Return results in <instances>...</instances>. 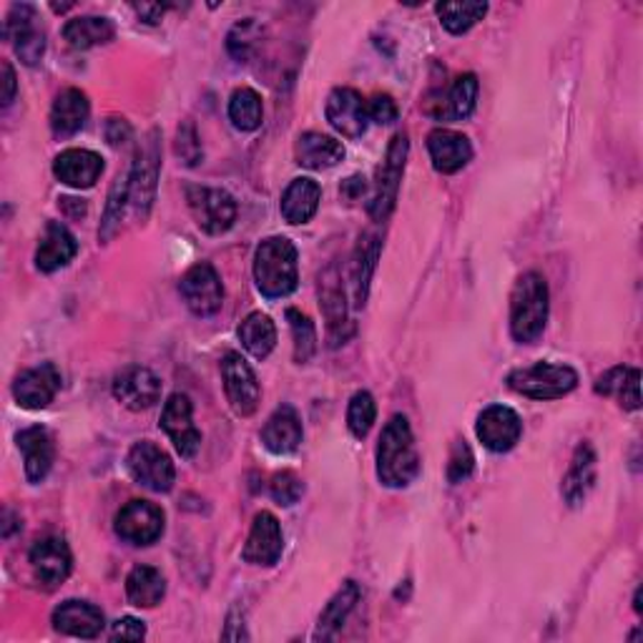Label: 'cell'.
<instances>
[{
  "instance_id": "obj_7",
  "label": "cell",
  "mask_w": 643,
  "mask_h": 643,
  "mask_svg": "<svg viewBox=\"0 0 643 643\" xmlns=\"http://www.w3.org/2000/svg\"><path fill=\"white\" fill-rule=\"evenodd\" d=\"M222 378H224V390L226 400H230L232 410L240 415V418H250L260 408V382H256V374L250 368L240 352H226L222 360Z\"/></svg>"
},
{
  "instance_id": "obj_15",
  "label": "cell",
  "mask_w": 643,
  "mask_h": 643,
  "mask_svg": "<svg viewBox=\"0 0 643 643\" xmlns=\"http://www.w3.org/2000/svg\"><path fill=\"white\" fill-rule=\"evenodd\" d=\"M478 432L480 442L486 445L493 452H508L518 445L523 435V422L516 410L506 408V405H490L480 412L478 418Z\"/></svg>"
},
{
  "instance_id": "obj_26",
  "label": "cell",
  "mask_w": 643,
  "mask_h": 643,
  "mask_svg": "<svg viewBox=\"0 0 643 643\" xmlns=\"http://www.w3.org/2000/svg\"><path fill=\"white\" fill-rule=\"evenodd\" d=\"M432 104L435 106H430L428 111L438 121H462V118H468L475 111V104H478V78L472 74L455 78L450 91L440 96V101Z\"/></svg>"
},
{
  "instance_id": "obj_33",
  "label": "cell",
  "mask_w": 643,
  "mask_h": 643,
  "mask_svg": "<svg viewBox=\"0 0 643 643\" xmlns=\"http://www.w3.org/2000/svg\"><path fill=\"white\" fill-rule=\"evenodd\" d=\"M126 593L128 601L138 608L158 606L166 593V581L162 576V571H156L152 566H136L126 578Z\"/></svg>"
},
{
  "instance_id": "obj_35",
  "label": "cell",
  "mask_w": 643,
  "mask_h": 643,
  "mask_svg": "<svg viewBox=\"0 0 643 643\" xmlns=\"http://www.w3.org/2000/svg\"><path fill=\"white\" fill-rule=\"evenodd\" d=\"M114 23L106 21V18H74L64 28V38L68 46L76 48V51H86V48L104 46L108 41H114Z\"/></svg>"
},
{
  "instance_id": "obj_23",
  "label": "cell",
  "mask_w": 643,
  "mask_h": 643,
  "mask_svg": "<svg viewBox=\"0 0 643 643\" xmlns=\"http://www.w3.org/2000/svg\"><path fill=\"white\" fill-rule=\"evenodd\" d=\"M53 626L66 636L96 639L104 631V611L86 601H66L53 611Z\"/></svg>"
},
{
  "instance_id": "obj_30",
  "label": "cell",
  "mask_w": 643,
  "mask_h": 643,
  "mask_svg": "<svg viewBox=\"0 0 643 643\" xmlns=\"http://www.w3.org/2000/svg\"><path fill=\"white\" fill-rule=\"evenodd\" d=\"M320 184L314 179H306V176H300V179H294L282 194V216L290 224H306L316 214V210H320Z\"/></svg>"
},
{
  "instance_id": "obj_46",
  "label": "cell",
  "mask_w": 643,
  "mask_h": 643,
  "mask_svg": "<svg viewBox=\"0 0 643 643\" xmlns=\"http://www.w3.org/2000/svg\"><path fill=\"white\" fill-rule=\"evenodd\" d=\"M368 116L378 124H392L398 118V104L388 94L372 96V101L368 104Z\"/></svg>"
},
{
  "instance_id": "obj_37",
  "label": "cell",
  "mask_w": 643,
  "mask_h": 643,
  "mask_svg": "<svg viewBox=\"0 0 643 643\" xmlns=\"http://www.w3.org/2000/svg\"><path fill=\"white\" fill-rule=\"evenodd\" d=\"M230 118L240 131H256L262 126V96L254 88H236L230 98Z\"/></svg>"
},
{
  "instance_id": "obj_36",
  "label": "cell",
  "mask_w": 643,
  "mask_h": 643,
  "mask_svg": "<svg viewBox=\"0 0 643 643\" xmlns=\"http://www.w3.org/2000/svg\"><path fill=\"white\" fill-rule=\"evenodd\" d=\"M240 340L244 344V350L256 360H264L266 354L274 350L276 344V328L270 316L262 312H252L240 328Z\"/></svg>"
},
{
  "instance_id": "obj_18",
  "label": "cell",
  "mask_w": 643,
  "mask_h": 643,
  "mask_svg": "<svg viewBox=\"0 0 643 643\" xmlns=\"http://www.w3.org/2000/svg\"><path fill=\"white\" fill-rule=\"evenodd\" d=\"M31 568L36 581L46 588H56L71 576L74 558L64 538H43L31 548Z\"/></svg>"
},
{
  "instance_id": "obj_29",
  "label": "cell",
  "mask_w": 643,
  "mask_h": 643,
  "mask_svg": "<svg viewBox=\"0 0 643 643\" xmlns=\"http://www.w3.org/2000/svg\"><path fill=\"white\" fill-rule=\"evenodd\" d=\"M593 480H596V452H593L588 442H583L578 445L576 455H573L571 468L561 486L563 498H566L571 508H578L581 503L586 500V496L593 488Z\"/></svg>"
},
{
  "instance_id": "obj_9",
  "label": "cell",
  "mask_w": 643,
  "mask_h": 643,
  "mask_svg": "<svg viewBox=\"0 0 643 643\" xmlns=\"http://www.w3.org/2000/svg\"><path fill=\"white\" fill-rule=\"evenodd\" d=\"M320 306L324 320H328V338L332 348L348 342L354 332V324L348 316V300H344V286L340 280L338 266H328L320 274Z\"/></svg>"
},
{
  "instance_id": "obj_6",
  "label": "cell",
  "mask_w": 643,
  "mask_h": 643,
  "mask_svg": "<svg viewBox=\"0 0 643 643\" xmlns=\"http://www.w3.org/2000/svg\"><path fill=\"white\" fill-rule=\"evenodd\" d=\"M128 472L131 478L154 493H166L174 488L176 480V468L169 458V452L158 448L152 440H142L136 442L131 450H128Z\"/></svg>"
},
{
  "instance_id": "obj_19",
  "label": "cell",
  "mask_w": 643,
  "mask_h": 643,
  "mask_svg": "<svg viewBox=\"0 0 643 643\" xmlns=\"http://www.w3.org/2000/svg\"><path fill=\"white\" fill-rule=\"evenodd\" d=\"M282 551L284 536L280 520H276L272 513L262 510L252 523V533L244 543L242 558L252 563V566H274V563L282 558Z\"/></svg>"
},
{
  "instance_id": "obj_48",
  "label": "cell",
  "mask_w": 643,
  "mask_h": 643,
  "mask_svg": "<svg viewBox=\"0 0 643 643\" xmlns=\"http://www.w3.org/2000/svg\"><path fill=\"white\" fill-rule=\"evenodd\" d=\"M16 98V71L11 64H3V106H11Z\"/></svg>"
},
{
  "instance_id": "obj_43",
  "label": "cell",
  "mask_w": 643,
  "mask_h": 643,
  "mask_svg": "<svg viewBox=\"0 0 643 643\" xmlns=\"http://www.w3.org/2000/svg\"><path fill=\"white\" fill-rule=\"evenodd\" d=\"M270 493L280 506H294L302 498L304 486L294 472H276L270 483Z\"/></svg>"
},
{
  "instance_id": "obj_13",
  "label": "cell",
  "mask_w": 643,
  "mask_h": 643,
  "mask_svg": "<svg viewBox=\"0 0 643 643\" xmlns=\"http://www.w3.org/2000/svg\"><path fill=\"white\" fill-rule=\"evenodd\" d=\"M192 412V400L182 392H174L172 398L166 400L162 412V428L169 435L182 458H194L202 448V432L196 430Z\"/></svg>"
},
{
  "instance_id": "obj_42",
  "label": "cell",
  "mask_w": 643,
  "mask_h": 643,
  "mask_svg": "<svg viewBox=\"0 0 643 643\" xmlns=\"http://www.w3.org/2000/svg\"><path fill=\"white\" fill-rule=\"evenodd\" d=\"M374 418H378V405H374L372 394L368 390L354 394L348 408V428L354 438H368Z\"/></svg>"
},
{
  "instance_id": "obj_44",
  "label": "cell",
  "mask_w": 643,
  "mask_h": 643,
  "mask_svg": "<svg viewBox=\"0 0 643 643\" xmlns=\"http://www.w3.org/2000/svg\"><path fill=\"white\" fill-rule=\"evenodd\" d=\"M176 154L182 156V162L186 166H196L202 162V144H199V136H196V128L194 124H182L179 131H176Z\"/></svg>"
},
{
  "instance_id": "obj_5",
  "label": "cell",
  "mask_w": 643,
  "mask_h": 643,
  "mask_svg": "<svg viewBox=\"0 0 643 643\" xmlns=\"http://www.w3.org/2000/svg\"><path fill=\"white\" fill-rule=\"evenodd\" d=\"M408 136L398 134L390 142L388 156L380 166L378 174V186H374L372 202H370V216L374 222H384L394 210V202H398V192H400V182H402V172H405V162H408Z\"/></svg>"
},
{
  "instance_id": "obj_39",
  "label": "cell",
  "mask_w": 643,
  "mask_h": 643,
  "mask_svg": "<svg viewBox=\"0 0 643 643\" xmlns=\"http://www.w3.org/2000/svg\"><path fill=\"white\" fill-rule=\"evenodd\" d=\"M435 11H438L440 23L448 28L450 33L460 36L470 31L478 21H483V16L488 13V3H438Z\"/></svg>"
},
{
  "instance_id": "obj_28",
  "label": "cell",
  "mask_w": 643,
  "mask_h": 643,
  "mask_svg": "<svg viewBox=\"0 0 643 643\" xmlns=\"http://www.w3.org/2000/svg\"><path fill=\"white\" fill-rule=\"evenodd\" d=\"M264 448L274 455L294 452L302 442V420L294 408L284 405V408L274 410V415L266 420L262 430Z\"/></svg>"
},
{
  "instance_id": "obj_45",
  "label": "cell",
  "mask_w": 643,
  "mask_h": 643,
  "mask_svg": "<svg viewBox=\"0 0 643 643\" xmlns=\"http://www.w3.org/2000/svg\"><path fill=\"white\" fill-rule=\"evenodd\" d=\"M472 468H475V458H472L470 448H468V445H465V440H458V442H455L452 452H450V462H448V480L455 483V486H458V483H462V480H468V478H470Z\"/></svg>"
},
{
  "instance_id": "obj_10",
  "label": "cell",
  "mask_w": 643,
  "mask_h": 643,
  "mask_svg": "<svg viewBox=\"0 0 643 643\" xmlns=\"http://www.w3.org/2000/svg\"><path fill=\"white\" fill-rule=\"evenodd\" d=\"M116 533L131 546H152L164 533V510L148 500H128L116 516Z\"/></svg>"
},
{
  "instance_id": "obj_4",
  "label": "cell",
  "mask_w": 643,
  "mask_h": 643,
  "mask_svg": "<svg viewBox=\"0 0 643 643\" xmlns=\"http://www.w3.org/2000/svg\"><path fill=\"white\" fill-rule=\"evenodd\" d=\"M510 390L530 400H558L563 394L576 390L578 372L568 364L536 362L530 368H520L508 374Z\"/></svg>"
},
{
  "instance_id": "obj_2",
  "label": "cell",
  "mask_w": 643,
  "mask_h": 643,
  "mask_svg": "<svg viewBox=\"0 0 643 643\" xmlns=\"http://www.w3.org/2000/svg\"><path fill=\"white\" fill-rule=\"evenodd\" d=\"M548 324V284L543 274L528 272L510 294V334L520 344H533Z\"/></svg>"
},
{
  "instance_id": "obj_3",
  "label": "cell",
  "mask_w": 643,
  "mask_h": 643,
  "mask_svg": "<svg viewBox=\"0 0 643 643\" xmlns=\"http://www.w3.org/2000/svg\"><path fill=\"white\" fill-rule=\"evenodd\" d=\"M254 280L260 292L270 300H282L296 290V282H300L296 246L286 236H270L256 246Z\"/></svg>"
},
{
  "instance_id": "obj_38",
  "label": "cell",
  "mask_w": 643,
  "mask_h": 643,
  "mask_svg": "<svg viewBox=\"0 0 643 643\" xmlns=\"http://www.w3.org/2000/svg\"><path fill=\"white\" fill-rule=\"evenodd\" d=\"M126 202H131V169H128L124 176H118L111 194H108V204H106L101 230H98V240L108 242L118 232Z\"/></svg>"
},
{
  "instance_id": "obj_41",
  "label": "cell",
  "mask_w": 643,
  "mask_h": 643,
  "mask_svg": "<svg viewBox=\"0 0 643 643\" xmlns=\"http://www.w3.org/2000/svg\"><path fill=\"white\" fill-rule=\"evenodd\" d=\"M286 320H290L292 338H294V360L300 364L310 362L312 354L316 352V332H314L312 320L300 310H286Z\"/></svg>"
},
{
  "instance_id": "obj_22",
  "label": "cell",
  "mask_w": 643,
  "mask_h": 643,
  "mask_svg": "<svg viewBox=\"0 0 643 643\" xmlns=\"http://www.w3.org/2000/svg\"><path fill=\"white\" fill-rule=\"evenodd\" d=\"M428 152L432 158V166L440 174L460 172L472 158V146L468 142V136L450 131V128H435L428 136Z\"/></svg>"
},
{
  "instance_id": "obj_16",
  "label": "cell",
  "mask_w": 643,
  "mask_h": 643,
  "mask_svg": "<svg viewBox=\"0 0 643 643\" xmlns=\"http://www.w3.org/2000/svg\"><path fill=\"white\" fill-rule=\"evenodd\" d=\"M328 121L344 138H360L368 131V101L354 88H334L324 106Z\"/></svg>"
},
{
  "instance_id": "obj_17",
  "label": "cell",
  "mask_w": 643,
  "mask_h": 643,
  "mask_svg": "<svg viewBox=\"0 0 643 643\" xmlns=\"http://www.w3.org/2000/svg\"><path fill=\"white\" fill-rule=\"evenodd\" d=\"M114 398L128 410H148L162 398V380L148 368L131 364L116 374Z\"/></svg>"
},
{
  "instance_id": "obj_8",
  "label": "cell",
  "mask_w": 643,
  "mask_h": 643,
  "mask_svg": "<svg viewBox=\"0 0 643 643\" xmlns=\"http://www.w3.org/2000/svg\"><path fill=\"white\" fill-rule=\"evenodd\" d=\"M186 202H189L196 224H199L206 234L220 236L234 226L236 204L226 192L210 189V186H189V189H186Z\"/></svg>"
},
{
  "instance_id": "obj_21",
  "label": "cell",
  "mask_w": 643,
  "mask_h": 643,
  "mask_svg": "<svg viewBox=\"0 0 643 643\" xmlns=\"http://www.w3.org/2000/svg\"><path fill=\"white\" fill-rule=\"evenodd\" d=\"M158 144L156 131L148 134V142L138 154L136 164L131 166V202L136 204V214L144 216L152 210L154 194H156V179H158Z\"/></svg>"
},
{
  "instance_id": "obj_1",
  "label": "cell",
  "mask_w": 643,
  "mask_h": 643,
  "mask_svg": "<svg viewBox=\"0 0 643 643\" xmlns=\"http://www.w3.org/2000/svg\"><path fill=\"white\" fill-rule=\"evenodd\" d=\"M420 455L415 448L410 422L405 415H394L384 425L378 445V478L388 488H405L418 478Z\"/></svg>"
},
{
  "instance_id": "obj_47",
  "label": "cell",
  "mask_w": 643,
  "mask_h": 643,
  "mask_svg": "<svg viewBox=\"0 0 643 643\" xmlns=\"http://www.w3.org/2000/svg\"><path fill=\"white\" fill-rule=\"evenodd\" d=\"M144 636H146L144 621L126 616V618L114 623V631H111V639H114V641H142Z\"/></svg>"
},
{
  "instance_id": "obj_34",
  "label": "cell",
  "mask_w": 643,
  "mask_h": 643,
  "mask_svg": "<svg viewBox=\"0 0 643 643\" xmlns=\"http://www.w3.org/2000/svg\"><path fill=\"white\" fill-rule=\"evenodd\" d=\"M358 601H360V586L354 581H348L338 593H334L328 606H324L320 623H316L314 639H332L334 633L342 629V623L348 621Z\"/></svg>"
},
{
  "instance_id": "obj_20",
  "label": "cell",
  "mask_w": 643,
  "mask_h": 643,
  "mask_svg": "<svg viewBox=\"0 0 643 643\" xmlns=\"http://www.w3.org/2000/svg\"><path fill=\"white\" fill-rule=\"evenodd\" d=\"M56 179L74 186V189H88L98 182V176L104 174V158L88 148H68V152L58 154L53 162Z\"/></svg>"
},
{
  "instance_id": "obj_25",
  "label": "cell",
  "mask_w": 643,
  "mask_h": 643,
  "mask_svg": "<svg viewBox=\"0 0 643 643\" xmlns=\"http://www.w3.org/2000/svg\"><path fill=\"white\" fill-rule=\"evenodd\" d=\"M18 450L23 452L26 478L31 483L46 480V475L51 472V465L56 458L51 432L46 428H28L23 432H18Z\"/></svg>"
},
{
  "instance_id": "obj_12",
  "label": "cell",
  "mask_w": 643,
  "mask_h": 643,
  "mask_svg": "<svg viewBox=\"0 0 643 643\" xmlns=\"http://www.w3.org/2000/svg\"><path fill=\"white\" fill-rule=\"evenodd\" d=\"M3 36L16 46V53L26 66H36L43 58L46 36L38 26L33 6H13L11 13H8Z\"/></svg>"
},
{
  "instance_id": "obj_40",
  "label": "cell",
  "mask_w": 643,
  "mask_h": 643,
  "mask_svg": "<svg viewBox=\"0 0 643 643\" xmlns=\"http://www.w3.org/2000/svg\"><path fill=\"white\" fill-rule=\"evenodd\" d=\"M378 256H380V240L372 234H364V240L360 242V252H358V262H354V304L362 306L364 296H368V286H370V276L378 266Z\"/></svg>"
},
{
  "instance_id": "obj_14",
  "label": "cell",
  "mask_w": 643,
  "mask_h": 643,
  "mask_svg": "<svg viewBox=\"0 0 643 643\" xmlns=\"http://www.w3.org/2000/svg\"><path fill=\"white\" fill-rule=\"evenodd\" d=\"M58 390H61V372H58L53 362L26 370L13 382V398L26 410L48 408L56 400Z\"/></svg>"
},
{
  "instance_id": "obj_11",
  "label": "cell",
  "mask_w": 643,
  "mask_h": 643,
  "mask_svg": "<svg viewBox=\"0 0 643 643\" xmlns=\"http://www.w3.org/2000/svg\"><path fill=\"white\" fill-rule=\"evenodd\" d=\"M179 292L184 296L186 306H189L194 314L210 316L222 310L224 286L212 264L199 262V264H194L192 270H186V274L179 282Z\"/></svg>"
},
{
  "instance_id": "obj_49",
  "label": "cell",
  "mask_w": 643,
  "mask_h": 643,
  "mask_svg": "<svg viewBox=\"0 0 643 643\" xmlns=\"http://www.w3.org/2000/svg\"><path fill=\"white\" fill-rule=\"evenodd\" d=\"M136 13L142 16L146 23H158V21H162V16H164V6L142 3V6H136Z\"/></svg>"
},
{
  "instance_id": "obj_24",
  "label": "cell",
  "mask_w": 643,
  "mask_h": 643,
  "mask_svg": "<svg viewBox=\"0 0 643 643\" xmlns=\"http://www.w3.org/2000/svg\"><path fill=\"white\" fill-rule=\"evenodd\" d=\"M76 252L78 242L76 236L68 232V226H64L61 222H48L36 250V266L41 272L51 274L56 270H64V266L74 260Z\"/></svg>"
},
{
  "instance_id": "obj_31",
  "label": "cell",
  "mask_w": 643,
  "mask_h": 643,
  "mask_svg": "<svg viewBox=\"0 0 643 643\" xmlns=\"http://www.w3.org/2000/svg\"><path fill=\"white\" fill-rule=\"evenodd\" d=\"M88 111H91V106H88L86 94L78 88H66L64 94H58L51 108L53 134L61 138L78 134L88 121Z\"/></svg>"
},
{
  "instance_id": "obj_27",
  "label": "cell",
  "mask_w": 643,
  "mask_h": 643,
  "mask_svg": "<svg viewBox=\"0 0 643 643\" xmlns=\"http://www.w3.org/2000/svg\"><path fill=\"white\" fill-rule=\"evenodd\" d=\"M296 164L304 166V169H332L344 158V146L328 134H316L306 131L296 138Z\"/></svg>"
},
{
  "instance_id": "obj_32",
  "label": "cell",
  "mask_w": 643,
  "mask_h": 643,
  "mask_svg": "<svg viewBox=\"0 0 643 643\" xmlns=\"http://www.w3.org/2000/svg\"><path fill=\"white\" fill-rule=\"evenodd\" d=\"M641 372L633 368H613L601 374L596 382V392L606 398H616L626 410L641 408Z\"/></svg>"
}]
</instances>
